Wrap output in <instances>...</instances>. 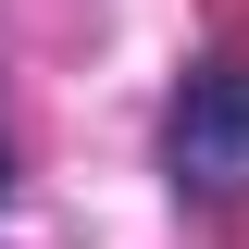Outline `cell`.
<instances>
[{"instance_id": "obj_1", "label": "cell", "mask_w": 249, "mask_h": 249, "mask_svg": "<svg viewBox=\"0 0 249 249\" xmlns=\"http://www.w3.org/2000/svg\"><path fill=\"white\" fill-rule=\"evenodd\" d=\"M162 162L187 199H249V62H199L162 112Z\"/></svg>"}, {"instance_id": "obj_2", "label": "cell", "mask_w": 249, "mask_h": 249, "mask_svg": "<svg viewBox=\"0 0 249 249\" xmlns=\"http://www.w3.org/2000/svg\"><path fill=\"white\" fill-rule=\"evenodd\" d=\"M0 199H13V150H0Z\"/></svg>"}]
</instances>
